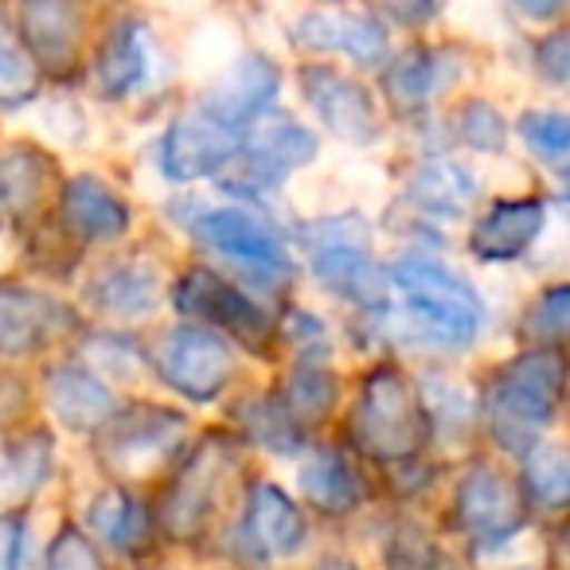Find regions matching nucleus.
I'll use <instances>...</instances> for the list:
<instances>
[{"instance_id":"obj_1","label":"nucleus","mask_w":570,"mask_h":570,"mask_svg":"<svg viewBox=\"0 0 570 570\" xmlns=\"http://www.w3.org/2000/svg\"><path fill=\"white\" fill-rule=\"evenodd\" d=\"M348 434L352 445L380 465H406L419 458L430 438L426 406L399 367L380 364L364 375L348 419Z\"/></svg>"},{"instance_id":"obj_2","label":"nucleus","mask_w":570,"mask_h":570,"mask_svg":"<svg viewBox=\"0 0 570 570\" xmlns=\"http://www.w3.org/2000/svg\"><path fill=\"white\" fill-rule=\"evenodd\" d=\"M562 375L567 364L559 348H531L500 367L484 395L489 426L500 445L528 450L539 442L535 434L554 419L562 403Z\"/></svg>"},{"instance_id":"obj_3","label":"nucleus","mask_w":570,"mask_h":570,"mask_svg":"<svg viewBox=\"0 0 570 570\" xmlns=\"http://www.w3.org/2000/svg\"><path fill=\"white\" fill-rule=\"evenodd\" d=\"M391 282L399 285V294L406 297L419 325L434 341L450 344V348H465L481 333L484 305L458 269L442 266L426 254H406L391 266Z\"/></svg>"},{"instance_id":"obj_4","label":"nucleus","mask_w":570,"mask_h":570,"mask_svg":"<svg viewBox=\"0 0 570 570\" xmlns=\"http://www.w3.org/2000/svg\"><path fill=\"white\" fill-rule=\"evenodd\" d=\"M188 445V419L153 403L118 411L98 430V458L121 481H153Z\"/></svg>"},{"instance_id":"obj_5","label":"nucleus","mask_w":570,"mask_h":570,"mask_svg":"<svg viewBox=\"0 0 570 570\" xmlns=\"http://www.w3.org/2000/svg\"><path fill=\"white\" fill-rule=\"evenodd\" d=\"M317 157V137L294 118H262L243 137L238 153L219 173L223 191L230 196H266L289 173L305 168Z\"/></svg>"},{"instance_id":"obj_6","label":"nucleus","mask_w":570,"mask_h":570,"mask_svg":"<svg viewBox=\"0 0 570 570\" xmlns=\"http://www.w3.org/2000/svg\"><path fill=\"white\" fill-rule=\"evenodd\" d=\"M176 309L184 317H196L199 328L207 325V333L223 336V341H238L243 348L250 352H269L274 344V321L269 313L262 309L258 302L230 285L227 277H219L215 269H188V274L176 282V294H173Z\"/></svg>"},{"instance_id":"obj_7","label":"nucleus","mask_w":570,"mask_h":570,"mask_svg":"<svg viewBox=\"0 0 570 570\" xmlns=\"http://www.w3.org/2000/svg\"><path fill=\"white\" fill-rule=\"evenodd\" d=\"M360 215H344V219H325L313 227L317 243L309 246L313 254V274L321 277L325 289L348 297L356 305H380L387 294V282H383V266L367 250V235L352 230H364V223H356Z\"/></svg>"},{"instance_id":"obj_8","label":"nucleus","mask_w":570,"mask_h":570,"mask_svg":"<svg viewBox=\"0 0 570 570\" xmlns=\"http://www.w3.org/2000/svg\"><path fill=\"white\" fill-rule=\"evenodd\" d=\"M199 243H207L215 254L230 258L235 266H243L246 274L262 277L266 285H277L294 274V258L289 246L277 235L269 223L254 219L246 212H227V207H204L191 219Z\"/></svg>"},{"instance_id":"obj_9","label":"nucleus","mask_w":570,"mask_h":570,"mask_svg":"<svg viewBox=\"0 0 570 570\" xmlns=\"http://www.w3.org/2000/svg\"><path fill=\"white\" fill-rule=\"evenodd\" d=\"M230 469H235V450H230L227 438H204L188 465L176 473L173 489L160 504V528L173 539H196L219 508V492L227 484Z\"/></svg>"},{"instance_id":"obj_10","label":"nucleus","mask_w":570,"mask_h":570,"mask_svg":"<svg viewBox=\"0 0 570 570\" xmlns=\"http://www.w3.org/2000/svg\"><path fill=\"white\" fill-rule=\"evenodd\" d=\"M157 375L188 403H212L235 375V352L223 336L199 325H180L160 341Z\"/></svg>"},{"instance_id":"obj_11","label":"nucleus","mask_w":570,"mask_h":570,"mask_svg":"<svg viewBox=\"0 0 570 570\" xmlns=\"http://www.w3.org/2000/svg\"><path fill=\"white\" fill-rule=\"evenodd\" d=\"M458 523L476 547H500L523 531L528 508L497 469L473 465L458 484Z\"/></svg>"},{"instance_id":"obj_12","label":"nucleus","mask_w":570,"mask_h":570,"mask_svg":"<svg viewBox=\"0 0 570 570\" xmlns=\"http://www.w3.org/2000/svg\"><path fill=\"white\" fill-rule=\"evenodd\" d=\"M75 333L63 302L24 285H0V356H36Z\"/></svg>"},{"instance_id":"obj_13","label":"nucleus","mask_w":570,"mask_h":570,"mask_svg":"<svg viewBox=\"0 0 570 570\" xmlns=\"http://www.w3.org/2000/svg\"><path fill=\"white\" fill-rule=\"evenodd\" d=\"M277 90H282V71L266 56H246L199 98L196 110L235 134H250L254 121L266 118V110L274 106Z\"/></svg>"},{"instance_id":"obj_14","label":"nucleus","mask_w":570,"mask_h":570,"mask_svg":"<svg viewBox=\"0 0 570 570\" xmlns=\"http://www.w3.org/2000/svg\"><path fill=\"white\" fill-rule=\"evenodd\" d=\"M246 134H235V129L219 126L207 114H199L191 106L184 118H176L168 126L165 141H160V173L168 180H199V176L223 173L227 160L238 153Z\"/></svg>"},{"instance_id":"obj_15","label":"nucleus","mask_w":570,"mask_h":570,"mask_svg":"<svg viewBox=\"0 0 570 570\" xmlns=\"http://www.w3.org/2000/svg\"><path fill=\"white\" fill-rule=\"evenodd\" d=\"M302 90L313 110H317V118L325 121L328 134H336L341 141L352 145L375 141L380 114H375L372 95L360 82H352L348 75H341L328 63H309L302 67Z\"/></svg>"},{"instance_id":"obj_16","label":"nucleus","mask_w":570,"mask_h":570,"mask_svg":"<svg viewBox=\"0 0 570 570\" xmlns=\"http://www.w3.org/2000/svg\"><path fill=\"white\" fill-rule=\"evenodd\" d=\"M294 40L305 51H344L360 67H383L391 56L387 28L372 12H305L294 24Z\"/></svg>"},{"instance_id":"obj_17","label":"nucleus","mask_w":570,"mask_h":570,"mask_svg":"<svg viewBox=\"0 0 570 570\" xmlns=\"http://www.w3.org/2000/svg\"><path fill=\"white\" fill-rule=\"evenodd\" d=\"M305 515L294 500L285 497L277 484H254L246 492V515H243V539L254 562L266 559H289L305 547Z\"/></svg>"},{"instance_id":"obj_18","label":"nucleus","mask_w":570,"mask_h":570,"mask_svg":"<svg viewBox=\"0 0 570 570\" xmlns=\"http://www.w3.org/2000/svg\"><path fill=\"white\" fill-rule=\"evenodd\" d=\"M20 36L24 51L32 56L36 71H75L82 40V9L79 4H24L20 9Z\"/></svg>"},{"instance_id":"obj_19","label":"nucleus","mask_w":570,"mask_h":570,"mask_svg":"<svg viewBox=\"0 0 570 570\" xmlns=\"http://www.w3.org/2000/svg\"><path fill=\"white\" fill-rule=\"evenodd\" d=\"M543 227H547L543 199H500V204H492L473 223L469 246L484 262H512L543 235Z\"/></svg>"},{"instance_id":"obj_20","label":"nucleus","mask_w":570,"mask_h":570,"mask_svg":"<svg viewBox=\"0 0 570 570\" xmlns=\"http://www.w3.org/2000/svg\"><path fill=\"white\" fill-rule=\"evenodd\" d=\"M48 403H51V411H56V419L63 422L67 430H79V434H98V430L118 414L114 391L106 387L90 367H79V364L51 367Z\"/></svg>"},{"instance_id":"obj_21","label":"nucleus","mask_w":570,"mask_h":570,"mask_svg":"<svg viewBox=\"0 0 570 570\" xmlns=\"http://www.w3.org/2000/svg\"><path fill=\"white\" fill-rule=\"evenodd\" d=\"M59 212H63L67 230H75L87 243H110V238H121L129 230V207L95 176L67 180Z\"/></svg>"},{"instance_id":"obj_22","label":"nucleus","mask_w":570,"mask_h":570,"mask_svg":"<svg viewBox=\"0 0 570 570\" xmlns=\"http://www.w3.org/2000/svg\"><path fill=\"white\" fill-rule=\"evenodd\" d=\"M56 180V165L43 149L32 145H9L0 153V223L28 219L48 196Z\"/></svg>"},{"instance_id":"obj_23","label":"nucleus","mask_w":570,"mask_h":570,"mask_svg":"<svg viewBox=\"0 0 570 570\" xmlns=\"http://www.w3.org/2000/svg\"><path fill=\"white\" fill-rule=\"evenodd\" d=\"M302 492L313 500V508L328 515L352 512V508L364 504L367 489L364 476L352 469V461L336 450H321L309 465L302 469Z\"/></svg>"},{"instance_id":"obj_24","label":"nucleus","mask_w":570,"mask_h":570,"mask_svg":"<svg viewBox=\"0 0 570 570\" xmlns=\"http://www.w3.org/2000/svg\"><path fill=\"white\" fill-rule=\"evenodd\" d=\"M145 79V32L134 20H121L95 59V82L102 98H126Z\"/></svg>"},{"instance_id":"obj_25","label":"nucleus","mask_w":570,"mask_h":570,"mask_svg":"<svg viewBox=\"0 0 570 570\" xmlns=\"http://www.w3.org/2000/svg\"><path fill=\"white\" fill-rule=\"evenodd\" d=\"M157 269L145 262H118L90 285V302L114 317H145L157 305Z\"/></svg>"},{"instance_id":"obj_26","label":"nucleus","mask_w":570,"mask_h":570,"mask_svg":"<svg viewBox=\"0 0 570 570\" xmlns=\"http://www.w3.org/2000/svg\"><path fill=\"white\" fill-rule=\"evenodd\" d=\"M406 196H411L422 212L458 219V215H465L469 204L476 199V180L458 165V160H426V165L411 176Z\"/></svg>"},{"instance_id":"obj_27","label":"nucleus","mask_w":570,"mask_h":570,"mask_svg":"<svg viewBox=\"0 0 570 570\" xmlns=\"http://www.w3.org/2000/svg\"><path fill=\"white\" fill-rule=\"evenodd\" d=\"M277 403L285 406V414L309 434L317 422H325L333 414L336 399H341V383L328 367H321V360H305L289 372L282 391H274Z\"/></svg>"},{"instance_id":"obj_28","label":"nucleus","mask_w":570,"mask_h":570,"mask_svg":"<svg viewBox=\"0 0 570 570\" xmlns=\"http://www.w3.org/2000/svg\"><path fill=\"white\" fill-rule=\"evenodd\" d=\"M383 87L399 114H422L442 87V56L434 48H411L395 63H387Z\"/></svg>"},{"instance_id":"obj_29","label":"nucleus","mask_w":570,"mask_h":570,"mask_svg":"<svg viewBox=\"0 0 570 570\" xmlns=\"http://www.w3.org/2000/svg\"><path fill=\"white\" fill-rule=\"evenodd\" d=\"M51 469V442L32 434L24 442H0V504H24Z\"/></svg>"},{"instance_id":"obj_30","label":"nucleus","mask_w":570,"mask_h":570,"mask_svg":"<svg viewBox=\"0 0 570 570\" xmlns=\"http://www.w3.org/2000/svg\"><path fill=\"white\" fill-rule=\"evenodd\" d=\"M90 523H95V528L102 531L106 543H114L121 554H145L153 543V535H157L149 508H145L137 497L98 500L95 512H90Z\"/></svg>"},{"instance_id":"obj_31","label":"nucleus","mask_w":570,"mask_h":570,"mask_svg":"<svg viewBox=\"0 0 570 570\" xmlns=\"http://www.w3.org/2000/svg\"><path fill=\"white\" fill-rule=\"evenodd\" d=\"M523 481L539 508H562L570 497V458L562 445L535 442L523 450Z\"/></svg>"},{"instance_id":"obj_32","label":"nucleus","mask_w":570,"mask_h":570,"mask_svg":"<svg viewBox=\"0 0 570 570\" xmlns=\"http://www.w3.org/2000/svg\"><path fill=\"white\" fill-rule=\"evenodd\" d=\"M238 422H243L246 438H254V442L266 445V450H274V453H297L305 445V430L285 414V406L277 403V395H266V399H258V403H246L243 411H238Z\"/></svg>"},{"instance_id":"obj_33","label":"nucleus","mask_w":570,"mask_h":570,"mask_svg":"<svg viewBox=\"0 0 570 570\" xmlns=\"http://www.w3.org/2000/svg\"><path fill=\"white\" fill-rule=\"evenodd\" d=\"M36 95H40V71H36L32 56L9 36V24L0 17V106L17 110Z\"/></svg>"},{"instance_id":"obj_34","label":"nucleus","mask_w":570,"mask_h":570,"mask_svg":"<svg viewBox=\"0 0 570 570\" xmlns=\"http://www.w3.org/2000/svg\"><path fill=\"white\" fill-rule=\"evenodd\" d=\"M520 137L528 141V149L535 153L543 165L559 168L567 165V153H570V121L562 114L551 110H528L520 118Z\"/></svg>"},{"instance_id":"obj_35","label":"nucleus","mask_w":570,"mask_h":570,"mask_svg":"<svg viewBox=\"0 0 570 570\" xmlns=\"http://www.w3.org/2000/svg\"><path fill=\"white\" fill-rule=\"evenodd\" d=\"M570 321V294L567 285H554L547 294H539V302L523 317V336L535 341V348H559L562 336H567Z\"/></svg>"},{"instance_id":"obj_36","label":"nucleus","mask_w":570,"mask_h":570,"mask_svg":"<svg viewBox=\"0 0 570 570\" xmlns=\"http://www.w3.org/2000/svg\"><path fill=\"white\" fill-rule=\"evenodd\" d=\"M458 134L469 149L476 153H500L504 149V137H508V126L500 118L497 106L489 102H465L458 110Z\"/></svg>"},{"instance_id":"obj_37","label":"nucleus","mask_w":570,"mask_h":570,"mask_svg":"<svg viewBox=\"0 0 570 570\" xmlns=\"http://www.w3.org/2000/svg\"><path fill=\"white\" fill-rule=\"evenodd\" d=\"M48 570H106V562L87 531L63 528L48 551Z\"/></svg>"},{"instance_id":"obj_38","label":"nucleus","mask_w":570,"mask_h":570,"mask_svg":"<svg viewBox=\"0 0 570 570\" xmlns=\"http://www.w3.org/2000/svg\"><path fill=\"white\" fill-rule=\"evenodd\" d=\"M535 67L551 82H567L570 79V36L567 32H551L547 40H539Z\"/></svg>"},{"instance_id":"obj_39","label":"nucleus","mask_w":570,"mask_h":570,"mask_svg":"<svg viewBox=\"0 0 570 570\" xmlns=\"http://www.w3.org/2000/svg\"><path fill=\"white\" fill-rule=\"evenodd\" d=\"M0 570H20V520L0 515Z\"/></svg>"},{"instance_id":"obj_40","label":"nucleus","mask_w":570,"mask_h":570,"mask_svg":"<svg viewBox=\"0 0 570 570\" xmlns=\"http://www.w3.org/2000/svg\"><path fill=\"white\" fill-rule=\"evenodd\" d=\"M321 570H356V567H352V562H341V559H336V562H325Z\"/></svg>"}]
</instances>
